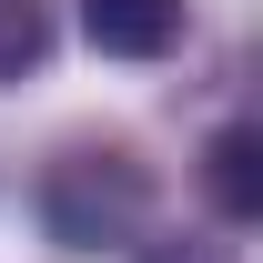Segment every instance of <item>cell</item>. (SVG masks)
<instances>
[{
  "instance_id": "cell-1",
  "label": "cell",
  "mask_w": 263,
  "mask_h": 263,
  "mask_svg": "<svg viewBox=\"0 0 263 263\" xmlns=\"http://www.w3.org/2000/svg\"><path fill=\"white\" fill-rule=\"evenodd\" d=\"M152 223V162L132 142H71L41 162V233L61 253H111Z\"/></svg>"
},
{
  "instance_id": "cell-5",
  "label": "cell",
  "mask_w": 263,
  "mask_h": 263,
  "mask_svg": "<svg viewBox=\"0 0 263 263\" xmlns=\"http://www.w3.org/2000/svg\"><path fill=\"white\" fill-rule=\"evenodd\" d=\"M142 263H233V243H213V233H162Z\"/></svg>"
},
{
  "instance_id": "cell-2",
  "label": "cell",
  "mask_w": 263,
  "mask_h": 263,
  "mask_svg": "<svg viewBox=\"0 0 263 263\" xmlns=\"http://www.w3.org/2000/svg\"><path fill=\"white\" fill-rule=\"evenodd\" d=\"M182 0H81V41H91L101 61H162L182 51Z\"/></svg>"
},
{
  "instance_id": "cell-4",
  "label": "cell",
  "mask_w": 263,
  "mask_h": 263,
  "mask_svg": "<svg viewBox=\"0 0 263 263\" xmlns=\"http://www.w3.org/2000/svg\"><path fill=\"white\" fill-rule=\"evenodd\" d=\"M51 61V0H0V81H31Z\"/></svg>"
},
{
  "instance_id": "cell-3",
  "label": "cell",
  "mask_w": 263,
  "mask_h": 263,
  "mask_svg": "<svg viewBox=\"0 0 263 263\" xmlns=\"http://www.w3.org/2000/svg\"><path fill=\"white\" fill-rule=\"evenodd\" d=\"M202 193L223 202V223H253L263 213V142L243 122H223L213 142H202Z\"/></svg>"
}]
</instances>
